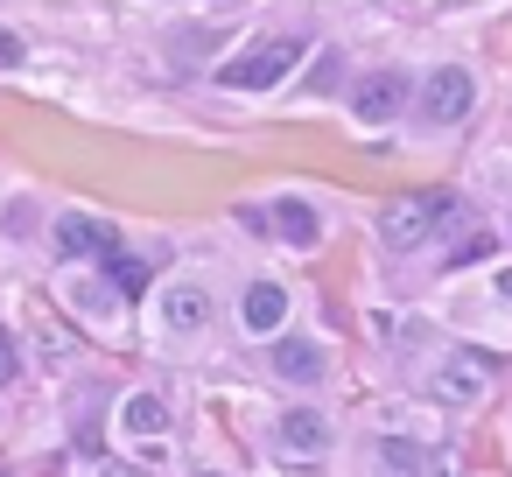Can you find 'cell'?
I'll list each match as a JSON object with an SVG mask.
<instances>
[{
  "label": "cell",
  "instance_id": "1",
  "mask_svg": "<svg viewBox=\"0 0 512 477\" xmlns=\"http://www.w3.org/2000/svg\"><path fill=\"white\" fill-rule=\"evenodd\" d=\"M295 64H302V36H260L246 57H232V64L218 71V85H225V92H267V85H281Z\"/></svg>",
  "mask_w": 512,
  "mask_h": 477
},
{
  "label": "cell",
  "instance_id": "2",
  "mask_svg": "<svg viewBox=\"0 0 512 477\" xmlns=\"http://www.w3.org/2000/svg\"><path fill=\"white\" fill-rule=\"evenodd\" d=\"M442 218H456V197H449V190H414V197H400V204L386 211L379 239H386L393 253H414V246H428V239H435V225H442Z\"/></svg>",
  "mask_w": 512,
  "mask_h": 477
},
{
  "label": "cell",
  "instance_id": "3",
  "mask_svg": "<svg viewBox=\"0 0 512 477\" xmlns=\"http://www.w3.org/2000/svg\"><path fill=\"white\" fill-rule=\"evenodd\" d=\"M470 99H477V85H470L463 64H435V71L421 78V120H428V127H456V120L470 113Z\"/></svg>",
  "mask_w": 512,
  "mask_h": 477
},
{
  "label": "cell",
  "instance_id": "4",
  "mask_svg": "<svg viewBox=\"0 0 512 477\" xmlns=\"http://www.w3.org/2000/svg\"><path fill=\"white\" fill-rule=\"evenodd\" d=\"M351 113H358L365 127L400 120V113H407V78H400V71H365V78L351 85Z\"/></svg>",
  "mask_w": 512,
  "mask_h": 477
},
{
  "label": "cell",
  "instance_id": "5",
  "mask_svg": "<svg viewBox=\"0 0 512 477\" xmlns=\"http://www.w3.org/2000/svg\"><path fill=\"white\" fill-rule=\"evenodd\" d=\"M491 379H498V358H491V351H456V358L435 372V400H477Z\"/></svg>",
  "mask_w": 512,
  "mask_h": 477
},
{
  "label": "cell",
  "instance_id": "6",
  "mask_svg": "<svg viewBox=\"0 0 512 477\" xmlns=\"http://www.w3.org/2000/svg\"><path fill=\"white\" fill-rule=\"evenodd\" d=\"M267 232H274L281 246H295V253H316V246H323V218H316L302 197H281V204L267 211Z\"/></svg>",
  "mask_w": 512,
  "mask_h": 477
},
{
  "label": "cell",
  "instance_id": "7",
  "mask_svg": "<svg viewBox=\"0 0 512 477\" xmlns=\"http://www.w3.org/2000/svg\"><path fill=\"white\" fill-rule=\"evenodd\" d=\"M239 316H246L253 337H281V323H288V288H281V281H253L246 302H239Z\"/></svg>",
  "mask_w": 512,
  "mask_h": 477
},
{
  "label": "cell",
  "instance_id": "8",
  "mask_svg": "<svg viewBox=\"0 0 512 477\" xmlns=\"http://www.w3.org/2000/svg\"><path fill=\"white\" fill-rule=\"evenodd\" d=\"M274 435H281L288 456H323V449H330V421H323L316 407H288V414L274 421Z\"/></svg>",
  "mask_w": 512,
  "mask_h": 477
},
{
  "label": "cell",
  "instance_id": "9",
  "mask_svg": "<svg viewBox=\"0 0 512 477\" xmlns=\"http://www.w3.org/2000/svg\"><path fill=\"white\" fill-rule=\"evenodd\" d=\"M120 239L99 225V218H57V253L64 260H106Z\"/></svg>",
  "mask_w": 512,
  "mask_h": 477
},
{
  "label": "cell",
  "instance_id": "10",
  "mask_svg": "<svg viewBox=\"0 0 512 477\" xmlns=\"http://www.w3.org/2000/svg\"><path fill=\"white\" fill-rule=\"evenodd\" d=\"M162 316H169V330H204L211 323V288L204 281H176L169 302H162Z\"/></svg>",
  "mask_w": 512,
  "mask_h": 477
},
{
  "label": "cell",
  "instance_id": "11",
  "mask_svg": "<svg viewBox=\"0 0 512 477\" xmlns=\"http://www.w3.org/2000/svg\"><path fill=\"white\" fill-rule=\"evenodd\" d=\"M274 372L295 379V386H316L323 379V351L309 337H274Z\"/></svg>",
  "mask_w": 512,
  "mask_h": 477
},
{
  "label": "cell",
  "instance_id": "12",
  "mask_svg": "<svg viewBox=\"0 0 512 477\" xmlns=\"http://www.w3.org/2000/svg\"><path fill=\"white\" fill-rule=\"evenodd\" d=\"M106 281H113V295H127V302H141L148 295V260H134V253H106Z\"/></svg>",
  "mask_w": 512,
  "mask_h": 477
},
{
  "label": "cell",
  "instance_id": "13",
  "mask_svg": "<svg viewBox=\"0 0 512 477\" xmlns=\"http://www.w3.org/2000/svg\"><path fill=\"white\" fill-rule=\"evenodd\" d=\"M120 428H134V435H162V428H169V407H162L155 393H127V407H120Z\"/></svg>",
  "mask_w": 512,
  "mask_h": 477
},
{
  "label": "cell",
  "instance_id": "14",
  "mask_svg": "<svg viewBox=\"0 0 512 477\" xmlns=\"http://www.w3.org/2000/svg\"><path fill=\"white\" fill-rule=\"evenodd\" d=\"M379 477H421V449L407 442V435H379Z\"/></svg>",
  "mask_w": 512,
  "mask_h": 477
},
{
  "label": "cell",
  "instance_id": "15",
  "mask_svg": "<svg viewBox=\"0 0 512 477\" xmlns=\"http://www.w3.org/2000/svg\"><path fill=\"white\" fill-rule=\"evenodd\" d=\"M484 253H491V239H484V232H463V239L449 246V267H463V260H484Z\"/></svg>",
  "mask_w": 512,
  "mask_h": 477
},
{
  "label": "cell",
  "instance_id": "16",
  "mask_svg": "<svg viewBox=\"0 0 512 477\" xmlns=\"http://www.w3.org/2000/svg\"><path fill=\"white\" fill-rule=\"evenodd\" d=\"M15 372H22V351H15L8 330H0V386H15Z\"/></svg>",
  "mask_w": 512,
  "mask_h": 477
},
{
  "label": "cell",
  "instance_id": "17",
  "mask_svg": "<svg viewBox=\"0 0 512 477\" xmlns=\"http://www.w3.org/2000/svg\"><path fill=\"white\" fill-rule=\"evenodd\" d=\"M22 57H29V50H22V36H15V29H0V71H15Z\"/></svg>",
  "mask_w": 512,
  "mask_h": 477
},
{
  "label": "cell",
  "instance_id": "18",
  "mask_svg": "<svg viewBox=\"0 0 512 477\" xmlns=\"http://www.w3.org/2000/svg\"><path fill=\"white\" fill-rule=\"evenodd\" d=\"M498 295H505V302H512V267H498Z\"/></svg>",
  "mask_w": 512,
  "mask_h": 477
},
{
  "label": "cell",
  "instance_id": "19",
  "mask_svg": "<svg viewBox=\"0 0 512 477\" xmlns=\"http://www.w3.org/2000/svg\"><path fill=\"white\" fill-rule=\"evenodd\" d=\"M106 477H141V470H127V463H106Z\"/></svg>",
  "mask_w": 512,
  "mask_h": 477
},
{
  "label": "cell",
  "instance_id": "20",
  "mask_svg": "<svg viewBox=\"0 0 512 477\" xmlns=\"http://www.w3.org/2000/svg\"><path fill=\"white\" fill-rule=\"evenodd\" d=\"M204 477H218V470H204Z\"/></svg>",
  "mask_w": 512,
  "mask_h": 477
}]
</instances>
